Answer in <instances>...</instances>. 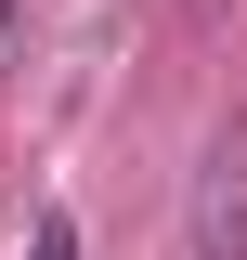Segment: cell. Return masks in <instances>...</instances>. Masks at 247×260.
<instances>
[{
    "instance_id": "6da1fadb",
    "label": "cell",
    "mask_w": 247,
    "mask_h": 260,
    "mask_svg": "<svg viewBox=\"0 0 247 260\" xmlns=\"http://www.w3.org/2000/svg\"><path fill=\"white\" fill-rule=\"evenodd\" d=\"M195 260H247V130H221V156L195 169Z\"/></svg>"
},
{
    "instance_id": "7a4b0ae2",
    "label": "cell",
    "mask_w": 247,
    "mask_h": 260,
    "mask_svg": "<svg viewBox=\"0 0 247 260\" xmlns=\"http://www.w3.org/2000/svg\"><path fill=\"white\" fill-rule=\"evenodd\" d=\"M26 260H78V234H65V221H39V247H26Z\"/></svg>"
}]
</instances>
